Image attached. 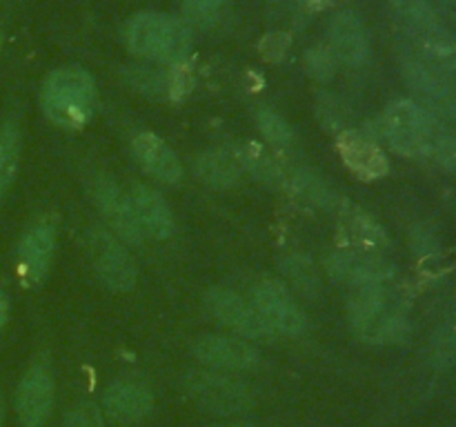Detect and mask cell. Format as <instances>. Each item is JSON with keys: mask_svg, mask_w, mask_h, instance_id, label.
Returning <instances> with one entry per match:
<instances>
[{"mask_svg": "<svg viewBox=\"0 0 456 427\" xmlns=\"http://www.w3.org/2000/svg\"><path fill=\"white\" fill-rule=\"evenodd\" d=\"M390 283V280H387ZM387 283L356 287L347 305V318L356 336L374 345L405 341L410 320L395 301Z\"/></svg>", "mask_w": 456, "mask_h": 427, "instance_id": "1", "label": "cell"}, {"mask_svg": "<svg viewBox=\"0 0 456 427\" xmlns=\"http://www.w3.org/2000/svg\"><path fill=\"white\" fill-rule=\"evenodd\" d=\"M40 102L45 116L53 125L78 129L92 118L96 105V85L83 67H61L45 80Z\"/></svg>", "mask_w": 456, "mask_h": 427, "instance_id": "2", "label": "cell"}, {"mask_svg": "<svg viewBox=\"0 0 456 427\" xmlns=\"http://www.w3.org/2000/svg\"><path fill=\"white\" fill-rule=\"evenodd\" d=\"M129 52L159 62H183L191 53V31L183 20L165 13H138L125 25Z\"/></svg>", "mask_w": 456, "mask_h": 427, "instance_id": "3", "label": "cell"}, {"mask_svg": "<svg viewBox=\"0 0 456 427\" xmlns=\"http://www.w3.org/2000/svg\"><path fill=\"white\" fill-rule=\"evenodd\" d=\"M383 132L390 145L410 158L430 156L436 141L444 136L435 114L412 101H396L387 107L383 116Z\"/></svg>", "mask_w": 456, "mask_h": 427, "instance_id": "4", "label": "cell"}, {"mask_svg": "<svg viewBox=\"0 0 456 427\" xmlns=\"http://www.w3.org/2000/svg\"><path fill=\"white\" fill-rule=\"evenodd\" d=\"M185 391L203 412L216 416H234L254 405L252 390L225 372H191L185 378Z\"/></svg>", "mask_w": 456, "mask_h": 427, "instance_id": "5", "label": "cell"}, {"mask_svg": "<svg viewBox=\"0 0 456 427\" xmlns=\"http://www.w3.org/2000/svg\"><path fill=\"white\" fill-rule=\"evenodd\" d=\"M252 305L274 336H301L307 329L305 311L279 280H261L252 292Z\"/></svg>", "mask_w": 456, "mask_h": 427, "instance_id": "6", "label": "cell"}, {"mask_svg": "<svg viewBox=\"0 0 456 427\" xmlns=\"http://www.w3.org/2000/svg\"><path fill=\"white\" fill-rule=\"evenodd\" d=\"M89 247H92L94 270H96L98 278L107 287L114 289V292H129V289H134L138 280L136 262H134V258L129 256V252L120 245L116 236L102 230L92 231Z\"/></svg>", "mask_w": 456, "mask_h": 427, "instance_id": "7", "label": "cell"}, {"mask_svg": "<svg viewBox=\"0 0 456 427\" xmlns=\"http://www.w3.org/2000/svg\"><path fill=\"white\" fill-rule=\"evenodd\" d=\"M208 307L214 318L221 320L243 338H272V329L256 311L252 302L225 287H214L208 292Z\"/></svg>", "mask_w": 456, "mask_h": 427, "instance_id": "8", "label": "cell"}, {"mask_svg": "<svg viewBox=\"0 0 456 427\" xmlns=\"http://www.w3.org/2000/svg\"><path fill=\"white\" fill-rule=\"evenodd\" d=\"M328 271L338 283L352 285V287H365V285L387 283L395 274L392 265L374 252H361V249H341L328 258Z\"/></svg>", "mask_w": 456, "mask_h": 427, "instance_id": "9", "label": "cell"}, {"mask_svg": "<svg viewBox=\"0 0 456 427\" xmlns=\"http://www.w3.org/2000/svg\"><path fill=\"white\" fill-rule=\"evenodd\" d=\"M53 407V376L45 365H34L20 378L16 409L22 427H43Z\"/></svg>", "mask_w": 456, "mask_h": 427, "instance_id": "10", "label": "cell"}, {"mask_svg": "<svg viewBox=\"0 0 456 427\" xmlns=\"http://www.w3.org/2000/svg\"><path fill=\"white\" fill-rule=\"evenodd\" d=\"M337 149L346 167L361 181H379L390 172L386 151L365 133L346 129L337 136Z\"/></svg>", "mask_w": 456, "mask_h": 427, "instance_id": "11", "label": "cell"}, {"mask_svg": "<svg viewBox=\"0 0 456 427\" xmlns=\"http://www.w3.org/2000/svg\"><path fill=\"white\" fill-rule=\"evenodd\" d=\"M200 363L218 372H248L256 367L258 351L248 341L230 336H203L194 345Z\"/></svg>", "mask_w": 456, "mask_h": 427, "instance_id": "12", "label": "cell"}, {"mask_svg": "<svg viewBox=\"0 0 456 427\" xmlns=\"http://www.w3.org/2000/svg\"><path fill=\"white\" fill-rule=\"evenodd\" d=\"M107 416L120 425L141 423L154 407V396L150 387L138 381H116L107 387L102 399Z\"/></svg>", "mask_w": 456, "mask_h": 427, "instance_id": "13", "label": "cell"}, {"mask_svg": "<svg viewBox=\"0 0 456 427\" xmlns=\"http://www.w3.org/2000/svg\"><path fill=\"white\" fill-rule=\"evenodd\" d=\"M330 52L350 67H359L370 56L365 25L354 12H341L330 22Z\"/></svg>", "mask_w": 456, "mask_h": 427, "instance_id": "14", "label": "cell"}, {"mask_svg": "<svg viewBox=\"0 0 456 427\" xmlns=\"http://www.w3.org/2000/svg\"><path fill=\"white\" fill-rule=\"evenodd\" d=\"M53 247H56V231L49 222L36 225L27 231L18 249V270L27 285H38L52 265Z\"/></svg>", "mask_w": 456, "mask_h": 427, "instance_id": "15", "label": "cell"}, {"mask_svg": "<svg viewBox=\"0 0 456 427\" xmlns=\"http://www.w3.org/2000/svg\"><path fill=\"white\" fill-rule=\"evenodd\" d=\"M134 156H136L138 165L145 169L150 176L156 181L167 182V185H176L183 178V165L178 156L169 149L167 142L159 138L156 133H138L134 138Z\"/></svg>", "mask_w": 456, "mask_h": 427, "instance_id": "16", "label": "cell"}, {"mask_svg": "<svg viewBox=\"0 0 456 427\" xmlns=\"http://www.w3.org/2000/svg\"><path fill=\"white\" fill-rule=\"evenodd\" d=\"M129 205L136 216L138 227H141L142 236H151V238H167L174 231V218L169 212V205L165 203L163 196L156 194L151 187L147 185H134L129 191Z\"/></svg>", "mask_w": 456, "mask_h": 427, "instance_id": "17", "label": "cell"}, {"mask_svg": "<svg viewBox=\"0 0 456 427\" xmlns=\"http://www.w3.org/2000/svg\"><path fill=\"white\" fill-rule=\"evenodd\" d=\"M96 200L101 212L105 214L110 227L118 234V238L127 240V243H141L142 231L138 227L136 216H134L132 205H129L127 196L116 187L114 181H110V178H98Z\"/></svg>", "mask_w": 456, "mask_h": 427, "instance_id": "18", "label": "cell"}, {"mask_svg": "<svg viewBox=\"0 0 456 427\" xmlns=\"http://www.w3.org/2000/svg\"><path fill=\"white\" fill-rule=\"evenodd\" d=\"M338 214H341L338 230H341V236L347 247L361 249V252H377V249L386 247V231L370 214L361 212L356 207H343Z\"/></svg>", "mask_w": 456, "mask_h": 427, "instance_id": "19", "label": "cell"}, {"mask_svg": "<svg viewBox=\"0 0 456 427\" xmlns=\"http://www.w3.org/2000/svg\"><path fill=\"white\" fill-rule=\"evenodd\" d=\"M243 173V165L236 151L230 149H209L196 158V176L205 182V185L218 187H234L240 181Z\"/></svg>", "mask_w": 456, "mask_h": 427, "instance_id": "20", "label": "cell"}, {"mask_svg": "<svg viewBox=\"0 0 456 427\" xmlns=\"http://www.w3.org/2000/svg\"><path fill=\"white\" fill-rule=\"evenodd\" d=\"M403 74L408 78V83L421 93L426 101H430L432 105H436L444 111H456V96L448 83L441 78L436 71H432L430 67L423 65L421 60H408L403 65Z\"/></svg>", "mask_w": 456, "mask_h": 427, "instance_id": "21", "label": "cell"}, {"mask_svg": "<svg viewBox=\"0 0 456 427\" xmlns=\"http://www.w3.org/2000/svg\"><path fill=\"white\" fill-rule=\"evenodd\" d=\"M283 185L288 187L289 194L297 196L303 203L314 205V207H332L337 203L323 178H319L310 169H289V172L283 173Z\"/></svg>", "mask_w": 456, "mask_h": 427, "instance_id": "22", "label": "cell"}, {"mask_svg": "<svg viewBox=\"0 0 456 427\" xmlns=\"http://www.w3.org/2000/svg\"><path fill=\"white\" fill-rule=\"evenodd\" d=\"M20 158V132L18 125L7 123L0 127V198L7 194L18 172Z\"/></svg>", "mask_w": 456, "mask_h": 427, "instance_id": "23", "label": "cell"}, {"mask_svg": "<svg viewBox=\"0 0 456 427\" xmlns=\"http://www.w3.org/2000/svg\"><path fill=\"white\" fill-rule=\"evenodd\" d=\"M239 154L240 165L243 169H248L252 176H256L258 181H265V182H283V167L263 149L261 145L256 142H248V145L239 147L236 149Z\"/></svg>", "mask_w": 456, "mask_h": 427, "instance_id": "24", "label": "cell"}, {"mask_svg": "<svg viewBox=\"0 0 456 427\" xmlns=\"http://www.w3.org/2000/svg\"><path fill=\"white\" fill-rule=\"evenodd\" d=\"M417 38L423 52L432 60L439 62L445 69H456V38L444 25H436L423 34H417Z\"/></svg>", "mask_w": 456, "mask_h": 427, "instance_id": "25", "label": "cell"}, {"mask_svg": "<svg viewBox=\"0 0 456 427\" xmlns=\"http://www.w3.org/2000/svg\"><path fill=\"white\" fill-rule=\"evenodd\" d=\"M390 4L408 22V27L414 34H423V31L441 25L430 0H390Z\"/></svg>", "mask_w": 456, "mask_h": 427, "instance_id": "26", "label": "cell"}, {"mask_svg": "<svg viewBox=\"0 0 456 427\" xmlns=\"http://www.w3.org/2000/svg\"><path fill=\"white\" fill-rule=\"evenodd\" d=\"M430 363L439 369L456 365V320L444 325L436 332V336L432 338Z\"/></svg>", "mask_w": 456, "mask_h": 427, "instance_id": "27", "label": "cell"}, {"mask_svg": "<svg viewBox=\"0 0 456 427\" xmlns=\"http://www.w3.org/2000/svg\"><path fill=\"white\" fill-rule=\"evenodd\" d=\"M183 12L191 25L208 29L221 18L223 0H183Z\"/></svg>", "mask_w": 456, "mask_h": 427, "instance_id": "28", "label": "cell"}, {"mask_svg": "<svg viewBox=\"0 0 456 427\" xmlns=\"http://www.w3.org/2000/svg\"><path fill=\"white\" fill-rule=\"evenodd\" d=\"M283 267H285V274H288V278L292 280V283L297 285L301 292H305V294L314 292L316 285H319V276H316V270H314V265H312L310 258L289 256V258H285Z\"/></svg>", "mask_w": 456, "mask_h": 427, "instance_id": "29", "label": "cell"}, {"mask_svg": "<svg viewBox=\"0 0 456 427\" xmlns=\"http://www.w3.org/2000/svg\"><path fill=\"white\" fill-rule=\"evenodd\" d=\"M258 127H261L263 136L270 142H274V145H289L294 138L292 129L285 123L283 116H279L272 109L258 111Z\"/></svg>", "mask_w": 456, "mask_h": 427, "instance_id": "30", "label": "cell"}, {"mask_svg": "<svg viewBox=\"0 0 456 427\" xmlns=\"http://www.w3.org/2000/svg\"><path fill=\"white\" fill-rule=\"evenodd\" d=\"M65 427H105L101 409L94 403H78L67 412Z\"/></svg>", "mask_w": 456, "mask_h": 427, "instance_id": "31", "label": "cell"}, {"mask_svg": "<svg viewBox=\"0 0 456 427\" xmlns=\"http://www.w3.org/2000/svg\"><path fill=\"white\" fill-rule=\"evenodd\" d=\"M307 67L316 78H330L334 74V53L330 49H312L307 53Z\"/></svg>", "mask_w": 456, "mask_h": 427, "instance_id": "32", "label": "cell"}, {"mask_svg": "<svg viewBox=\"0 0 456 427\" xmlns=\"http://www.w3.org/2000/svg\"><path fill=\"white\" fill-rule=\"evenodd\" d=\"M430 156L441 165V167L456 172V138L441 136L439 141H436L435 149H432Z\"/></svg>", "mask_w": 456, "mask_h": 427, "instance_id": "33", "label": "cell"}, {"mask_svg": "<svg viewBox=\"0 0 456 427\" xmlns=\"http://www.w3.org/2000/svg\"><path fill=\"white\" fill-rule=\"evenodd\" d=\"M7 316H9V302H7V296H4V292L0 289V327L7 323Z\"/></svg>", "mask_w": 456, "mask_h": 427, "instance_id": "34", "label": "cell"}, {"mask_svg": "<svg viewBox=\"0 0 456 427\" xmlns=\"http://www.w3.org/2000/svg\"><path fill=\"white\" fill-rule=\"evenodd\" d=\"M212 427H254V425L245 421H227V423H218V425H212Z\"/></svg>", "mask_w": 456, "mask_h": 427, "instance_id": "35", "label": "cell"}, {"mask_svg": "<svg viewBox=\"0 0 456 427\" xmlns=\"http://www.w3.org/2000/svg\"><path fill=\"white\" fill-rule=\"evenodd\" d=\"M4 425V400L3 396H0V427Z\"/></svg>", "mask_w": 456, "mask_h": 427, "instance_id": "36", "label": "cell"}, {"mask_svg": "<svg viewBox=\"0 0 456 427\" xmlns=\"http://www.w3.org/2000/svg\"><path fill=\"white\" fill-rule=\"evenodd\" d=\"M441 3H444L445 7L450 9V12H454V13H456V0H441Z\"/></svg>", "mask_w": 456, "mask_h": 427, "instance_id": "37", "label": "cell"}, {"mask_svg": "<svg viewBox=\"0 0 456 427\" xmlns=\"http://www.w3.org/2000/svg\"><path fill=\"white\" fill-rule=\"evenodd\" d=\"M0 43H3V40H0Z\"/></svg>", "mask_w": 456, "mask_h": 427, "instance_id": "38", "label": "cell"}]
</instances>
